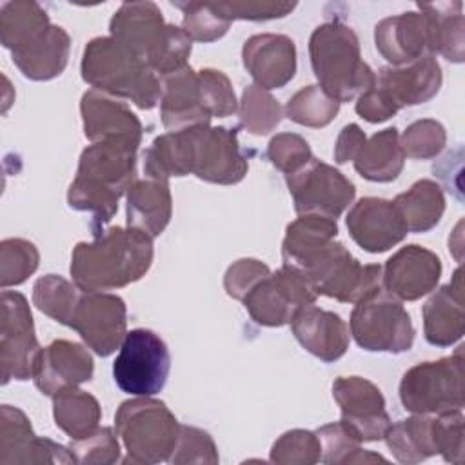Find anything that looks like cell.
Here are the masks:
<instances>
[{
	"label": "cell",
	"instance_id": "40",
	"mask_svg": "<svg viewBox=\"0 0 465 465\" xmlns=\"http://www.w3.org/2000/svg\"><path fill=\"white\" fill-rule=\"evenodd\" d=\"M340 111V104L332 100L320 85H305L296 91L285 104V116L303 127L320 129L329 125Z\"/></svg>",
	"mask_w": 465,
	"mask_h": 465
},
{
	"label": "cell",
	"instance_id": "18",
	"mask_svg": "<svg viewBox=\"0 0 465 465\" xmlns=\"http://www.w3.org/2000/svg\"><path fill=\"white\" fill-rule=\"evenodd\" d=\"M80 114L84 134L91 143L105 142L138 151L143 127L125 102L91 89L82 94Z\"/></svg>",
	"mask_w": 465,
	"mask_h": 465
},
{
	"label": "cell",
	"instance_id": "6",
	"mask_svg": "<svg viewBox=\"0 0 465 465\" xmlns=\"http://www.w3.org/2000/svg\"><path fill=\"white\" fill-rule=\"evenodd\" d=\"M180 425L169 407L160 400L136 396L122 401L114 414V429L127 450L124 461H169L178 441Z\"/></svg>",
	"mask_w": 465,
	"mask_h": 465
},
{
	"label": "cell",
	"instance_id": "29",
	"mask_svg": "<svg viewBox=\"0 0 465 465\" xmlns=\"http://www.w3.org/2000/svg\"><path fill=\"white\" fill-rule=\"evenodd\" d=\"M71 36L60 25H51L38 40L11 53L20 73L35 82H47L64 73L69 62Z\"/></svg>",
	"mask_w": 465,
	"mask_h": 465
},
{
	"label": "cell",
	"instance_id": "34",
	"mask_svg": "<svg viewBox=\"0 0 465 465\" xmlns=\"http://www.w3.org/2000/svg\"><path fill=\"white\" fill-rule=\"evenodd\" d=\"M392 203L400 211L409 232L434 229L445 213V193L434 180H418L409 191L398 194Z\"/></svg>",
	"mask_w": 465,
	"mask_h": 465
},
{
	"label": "cell",
	"instance_id": "50",
	"mask_svg": "<svg viewBox=\"0 0 465 465\" xmlns=\"http://www.w3.org/2000/svg\"><path fill=\"white\" fill-rule=\"evenodd\" d=\"M463 414L461 411H450L443 414H434V436L438 454L445 461L461 465L465 456V432H463Z\"/></svg>",
	"mask_w": 465,
	"mask_h": 465
},
{
	"label": "cell",
	"instance_id": "32",
	"mask_svg": "<svg viewBox=\"0 0 465 465\" xmlns=\"http://www.w3.org/2000/svg\"><path fill=\"white\" fill-rule=\"evenodd\" d=\"M394 460L405 465L420 463L438 454L434 436V414H414L400 420L383 436Z\"/></svg>",
	"mask_w": 465,
	"mask_h": 465
},
{
	"label": "cell",
	"instance_id": "24",
	"mask_svg": "<svg viewBox=\"0 0 465 465\" xmlns=\"http://www.w3.org/2000/svg\"><path fill=\"white\" fill-rule=\"evenodd\" d=\"M443 84V74L434 54H425L407 65H387L376 74L378 85L398 107L420 105L432 100Z\"/></svg>",
	"mask_w": 465,
	"mask_h": 465
},
{
	"label": "cell",
	"instance_id": "41",
	"mask_svg": "<svg viewBox=\"0 0 465 465\" xmlns=\"http://www.w3.org/2000/svg\"><path fill=\"white\" fill-rule=\"evenodd\" d=\"M240 124L251 134L263 136L278 127L283 111L278 100L258 85H247L240 100Z\"/></svg>",
	"mask_w": 465,
	"mask_h": 465
},
{
	"label": "cell",
	"instance_id": "15",
	"mask_svg": "<svg viewBox=\"0 0 465 465\" xmlns=\"http://www.w3.org/2000/svg\"><path fill=\"white\" fill-rule=\"evenodd\" d=\"M102 358L111 356L127 334L125 302L102 291H80L69 325Z\"/></svg>",
	"mask_w": 465,
	"mask_h": 465
},
{
	"label": "cell",
	"instance_id": "35",
	"mask_svg": "<svg viewBox=\"0 0 465 465\" xmlns=\"http://www.w3.org/2000/svg\"><path fill=\"white\" fill-rule=\"evenodd\" d=\"M53 418L71 440H84L100 427L102 409L93 394L67 387L53 396Z\"/></svg>",
	"mask_w": 465,
	"mask_h": 465
},
{
	"label": "cell",
	"instance_id": "53",
	"mask_svg": "<svg viewBox=\"0 0 465 465\" xmlns=\"http://www.w3.org/2000/svg\"><path fill=\"white\" fill-rule=\"evenodd\" d=\"M354 109L363 120L371 124L385 122L398 113V107L392 104V100L374 84L356 98Z\"/></svg>",
	"mask_w": 465,
	"mask_h": 465
},
{
	"label": "cell",
	"instance_id": "4",
	"mask_svg": "<svg viewBox=\"0 0 465 465\" xmlns=\"http://www.w3.org/2000/svg\"><path fill=\"white\" fill-rule=\"evenodd\" d=\"M80 73L94 91L153 109L162 96L160 76L113 36H96L84 47Z\"/></svg>",
	"mask_w": 465,
	"mask_h": 465
},
{
	"label": "cell",
	"instance_id": "10",
	"mask_svg": "<svg viewBox=\"0 0 465 465\" xmlns=\"http://www.w3.org/2000/svg\"><path fill=\"white\" fill-rule=\"evenodd\" d=\"M171 371L167 343L151 329H133L125 334L113 363V378L122 392L154 396L162 392Z\"/></svg>",
	"mask_w": 465,
	"mask_h": 465
},
{
	"label": "cell",
	"instance_id": "22",
	"mask_svg": "<svg viewBox=\"0 0 465 465\" xmlns=\"http://www.w3.org/2000/svg\"><path fill=\"white\" fill-rule=\"evenodd\" d=\"M94 361L91 352L76 341L54 340L42 349L33 381L45 396H54L67 387H78L93 378Z\"/></svg>",
	"mask_w": 465,
	"mask_h": 465
},
{
	"label": "cell",
	"instance_id": "3",
	"mask_svg": "<svg viewBox=\"0 0 465 465\" xmlns=\"http://www.w3.org/2000/svg\"><path fill=\"white\" fill-rule=\"evenodd\" d=\"M111 36L142 58L160 78L187 65L193 40L173 24H165L154 2H124L109 22Z\"/></svg>",
	"mask_w": 465,
	"mask_h": 465
},
{
	"label": "cell",
	"instance_id": "42",
	"mask_svg": "<svg viewBox=\"0 0 465 465\" xmlns=\"http://www.w3.org/2000/svg\"><path fill=\"white\" fill-rule=\"evenodd\" d=\"M182 11V29L191 40L214 42L220 40L231 27V20L220 13L216 2H174Z\"/></svg>",
	"mask_w": 465,
	"mask_h": 465
},
{
	"label": "cell",
	"instance_id": "28",
	"mask_svg": "<svg viewBox=\"0 0 465 465\" xmlns=\"http://www.w3.org/2000/svg\"><path fill=\"white\" fill-rule=\"evenodd\" d=\"M127 227L138 229L151 238L160 236L173 216V196L167 180L136 178L127 193Z\"/></svg>",
	"mask_w": 465,
	"mask_h": 465
},
{
	"label": "cell",
	"instance_id": "19",
	"mask_svg": "<svg viewBox=\"0 0 465 465\" xmlns=\"http://www.w3.org/2000/svg\"><path fill=\"white\" fill-rule=\"evenodd\" d=\"M440 276V256L418 243H409L381 267V287L400 302H414L432 292Z\"/></svg>",
	"mask_w": 465,
	"mask_h": 465
},
{
	"label": "cell",
	"instance_id": "46",
	"mask_svg": "<svg viewBox=\"0 0 465 465\" xmlns=\"http://www.w3.org/2000/svg\"><path fill=\"white\" fill-rule=\"evenodd\" d=\"M200 100L211 118H225L238 111V100L229 76L223 71L205 67L198 71Z\"/></svg>",
	"mask_w": 465,
	"mask_h": 465
},
{
	"label": "cell",
	"instance_id": "8",
	"mask_svg": "<svg viewBox=\"0 0 465 465\" xmlns=\"http://www.w3.org/2000/svg\"><path fill=\"white\" fill-rule=\"evenodd\" d=\"M400 401L412 414H443L465 405L463 347L450 356L411 367L400 381Z\"/></svg>",
	"mask_w": 465,
	"mask_h": 465
},
{
	"label": "cell",
	"instance_id": "9",
	"mask_svg": "<svg viewBox=\"0 0 465 465\" xmlns=\"http://www.w3.org/2000/svg\"><path fill=\"white\" fill-rule=\"evenodd\" d=\"M349 327L354 341L369 352L400 354L414 343L411 314L383 287L354 303Z\"/></svg>",
	"mask_w": 465,
	"mask_h": 465
},
{
	"label": "cell",
	"instance_id": "17",
	"mask_svg": "<svg viewBox=\"0 0 465 465\" xmlns=\"http://www.w3.org/2000/svg\"><path fill=\"white\" fill-rule=\"evenodd\" d=\"M0 463H76L69 447L38 438L24 411L13 405L0 409Z\"/></svg>",
	"mask_w": 465,
	"mask_h": 465
},
{
	"label": "cell",
	"instance_id": "37",
	"mask_svg": "<svg viewBox=\"0 0 465 465\" xmlns=\"http://www.w3.org/2000/svg\"><path fill=\"white\" fill-rule=\"evenodd\" d=\"M143 174L167 180L191 174L189 138L185 131L160 134L143 153Z\"/></svg>",
	"mask_w": 465,
	"mask_h": 465
},
{
	"label": "cell",
	"instance_id": "45",
	"mask_svg": "<svg viewBox=\"0 0 465 465\" xmlns=\"http://www.w3.org/2000/svg\"><path fill=\"white\" fill-rule=\"evenodd\" d=\"M445 127L432 118L412 122L400 136L403 154L412 160H432L445 149Z\"/></svg>",
	"mask_w": 465,
	"mask_h": 465
},
{
	"label": "cell",
	"instance_id": "54",
	"mask_svg": "<svg viewBox=\"0 0 465 465\" xmlns=\"http://www.w3.org/2000/svg\"><path fill=\"white\" fill-rule=\"evenodd\" d=\"M367 136L361 131V127L358 124H349L345 125L334 143V160L336 163H347L352 162L354 156L358 154V151L361 149V145L365 143Z\"/></svg>",
	"mask_w": 465,
	"mask_h": 465
},
{
	"label": "cell",
	"instance_id": "36",
	"mask_svg": "<svg viewBox=\"0 0 465 465\" xmlns=\"http://www.w3.org/2000/svg\"><path fill=\"white\" fill-rule=\"evenodd\" d=\"M338 234V223L332 218L320 214H300L285 229L282 242L283 265L298 267V263L320 245L334 240Z\"/></svg>",
	"mask_w": 465,
	"mask_h": 465
},
{
	"label": "cell",
	"instance_id": "7",
	"mask_svg": "<svg viewBox=\"0 0 465 465\" xmlns=\"http://www.w3.org/2000/svg\"><path fill=\"white\" fill-rule=\"evenodd\" d=\"M296 269L305 272L318 296L341 303H356L381 287V265L360 263L336 238L307 254Z\"/></svg>",
	"mask_w": 465,
	"mask_h": 465
},
{
	"label": "cell",
	"instance_id": "13",
	"mask_svg": "<svg viewBox=\"0 0 465 465\" xmlns=\"http://www.w3.org/2000/svg\"><path fill=\"white\" fill-rule=\"evenodd\" d=\"M42 347L35 334L27 298L16 291H2L0 320V367L2 383L33 378Z\"/></svg>",
	"mask_w": 465,
	"mask_h": 465
},
{
	"label": "cell",
	"instance_id": "1",
	"mask_svg": "<svg viewBox=\"0 0 465 465\" xmlns=\"http://www.w3.org/2000/svg\"><path fill=\"white\" fill-rule=\"evenodd\" d=\"M154 258L153 238L133 227H111L78 242L69 272L80 291H113L142 280Z\"/></svg>",
	"mask_w": 465,
	"mask_h": 465
},
{
	"label": "cell",
	"instance_id": "27",
	"mask_svg": "<svg viewBox=\"0 0 465 465\" xmlns=\"http://www.w3.org/2000/svg\"><path fill=\"white\" fill-rule=\"evenodd\" d=\"M463 271L458 267L450 283L440 287L421 309L425 340L434 347H450L463 338Z\"/></svg>",
	"mask_w": 465,
	"mask_h": 465
},
{
	"label": "cell",
	"instance_id": "51",
	"mask_svg": "<svg viewBox=\"0 0 465 465\" xmlns=\"http://www.w3.org/2000/svg\"><path fill=\"white\" fill-rule=\"evenodd\" d=\"M296 2H274V0H232L216 2V7L223 16L232 20L265 22L274 18H283L294 11Z\"/></svg>",
	"mask_w": 465,
	"mask_h": 465
},
{
	"label": "cell",
	"instance_id": "5",
	"mask_svg": "<svg viewBox=\"0 0 465 465\" xmlns=\"http://www.w3.org/2000/svg\"><path fill=\"white\" fill-rule=\"evenodd\" d=\"M309 58L320 89L338 104L358 98L376 80V73L361 60L354 29L340 20L325 22L312 31Z\"/></svg>",
	"mask_w": 465,
	"mask_h": 465
},
{
	"label": "cell",
	"instance_id": "33",
	"mask_svg": "<svg viewBox=\"0 0 465 465\" xmlns=\"http://www.w3.org/2000/svg\"><path fill=\"white\" fill-rule=\"evenodd\" d=\"M53 24L38 2L15 0L0 7V42L11 53L38 40Z\"/></svg>",
	"mask_w": 465,
	"mask_h": 465
},
{
	"label": "cell",
	"instance_id": "49",
	"mask_svg": "<svg viewBox=\"0 0 465 465\" xmlns=\"http://www.w3.org/2000/svg\"><path fill=\"white\" fill-rule=\"evenodd\" d=\"M267 160L283 174L296 173L314 156L307 140L296 133H280L267 145Z\"/></svg>",
	"mask_w": 465,
	"mask_h": 465
},
{
	"label": "cell",
	"instance_id": "30",
	"mask_svg": "<svg viewBox=\"0 0 465 465\" xmlns=\"http://www.w3.org/2000/svg\"><path fill=\"white\" fill-rule=\"evenodd\" d=\"M352 163L356 173L369 182L387 183L396 180L405 163L398 129L387 127L367 138Z\"/></svg>",
	"mask_w": 465,
	"mask_h": 465
},
{
	"label": "cell",
	"instance_id": "43",
	"mask_svg": "<svg viewBox=\"0 0 465 465\" xmlns=\"http://www.w3.org/2000/svg\"><path fill=\"white\" fill-rule=\"evenodd\" d=\"M40 263L36 245L24 238H5L0 243V287L24 283Z\"/></svg>",
	"mask_w": 465,
	"mask_h": 465
},
{
	"label": "cell",
	"instance_id": "48",
	"mask_svg": "<svg viewBox=\"0 0 465 465\" xmlns=\"http://www.w3.org/2000/svg\"><path fill=\"white\" fill-rule=\"evenodd\" d=\"M69 449L76 463L109 465L120 460V443L111 427H98L84 440H71Z\"/></svg>",
	"mask_w": 465,
	"mask_h": 465
},
{
	"label": "cell",
	"instance_id": "52",
	"mask_svg": "<svg viewBox=\"0 0 465 465\" xmlns=\"http://www.w3.org/2000/svg\"><path fill=\"white\" fill-rule=\"evenodd\" d=\"M267 274H271V269L263 262L256 258H240L225 271L223 289L231 298L242 302L243 296Z\"/></svg>",
	"mask_w": 465,
	"mask_h": 465
},
{
	"label": "cell",
	"instance_id": "11",
	"mask_svg": "<svg viewBox=\"0 0 465 465\" xmlns=\"http://www.w3.org/2000/svg\"><path fill=\"white\" fill-rule=\"evenodd\" d=\"M318 298L305 272L283 265L262 278L242 300L251 320L263 327H282L291 323L292 314L314 303Z\"/></svg>",
	"mask_w": 465,
	"mask_h": 465
},
{
	"label": "cell",
	"instance_id": "21",
	"mask_svg": "<svg viewBox=\"0 0 465 465\" xmlns=\"http://www.w3.org/2000/svg\"><path fill=\"white\" fill-rule=\"evenodd\" d=\"M242 62L254 85L265 91L280 89L296 74V45L287 35H252L242 47Z\"/></svg>",
	"mask_w": 465,
	"mask_h": 465
},
{
	"label": "cell",
	"instance_id": "23",
	"mask_svg": "<svg viewBox=\"0 0 465 465\" xmlns=\"http://www.w3.org/2000/svg\"><path fill=\"white\" fill-rule=\"evenodd\" d=\"M374 44L378 53L394 67L430 54L429 16L418 9L383 18L374 27Z\"/></svg>",
	"mask_w": 465,
	"mask_h": 465
},
{
	"label": "cell",
	"instance_id": "20",
	"mask_svg": "<svg viewBox=\"0 0 465 465\" xmlns=\"http://www.w3.org/2000/svg\"><path fill=\"white\" fill-rule=\"evenodd\" d=\"M345 225L354 243L372 254L392 249L409 234L396 205L376 196L360 198L351 207Z\"/></svg>",
	"mask_w": 465,
	"mask_h": 465
},
{
	"label": "cell",
	"instance_id": "25",
	"mask_svg": "<svg viewBox=\"0 0 465 465\" xmlns=\"http://www.w3.org/2000/svg\"><path fill=\"white\" fill-rule=\"evenodd\" d=\"M291 331L298 343L325 363L340 360L349 349V325L340 314L316 307H300L291 318Z\"/></svg>",
	"mask_w": 465,
	"mask_h": 465
},
{
	"label": "cell",
	"instance_id": "38",
	"mask_svg": "<svg viewBox=\"0 0 465 465\" xmlns=\"http://www.w3.org/2000/svg\"><path fill=\"white\" fill-rule=\"evenodd\" d=\"M322 445L320 461L327 465H352V463H372L387 461L381 454L361 449L358 436L341 421L322 425L316 430Z\"/></svg>",
	"mask_w": 465,
	"mask_h": 465
},
{
	"label": "cell",
	"instance_id": "39",
	"mask_svg": "<svg viewBox=\"0 0 465 465\" xmlns=\"http://www.w3.org/2000/svg\"><path fill=\"white\" fill-rule=\"evenodd\" d=\"M80 289L60 274H45L33 285L35 307L51 320L69 325Z\"/></svg>",
	"mask_w": 465,
	"mask_h": 465
},
{
	"label": "cell",
	"instance_id": "2",
	"mask_svg": "<svg viewBox=\"0 0 465 465\" xmlns=\"http://www.w3.org/2000/svg\"><path fill=\"white\" fill-rule=\"evenodd\" d=\"M136 180V149L96 142L87 145L78 160L74 180L67 191V203L74 211L93 216L98 227L113 220L118 200Z\"/></svg>",
	"mask_w": 465,
	"mask_h": 465
},
{
	"label": "cell",
	"instance_id": "44",
	"mask_svg": "<svg viewBox=\"0 0 465 465\" xmlns=\"http://www.w3.org/2000/svg\"><path fill=\"white\" fill-rule=\"evenodd\" d=\"M322 458V445L312 430L292 429L283 432L271 447L269 460L276 465H312Z\"/></svg>",
	"mask_w": 465,
	"mask_h": 465
},
{
	"label": "cell",
	"instance_id": "31",
	"mask_svg": "<svg viewBox=\"0 0 465 465\" xmlns=\"http://www.w3.org/2000/svg\"><path fill=\"white\" fill-rule=\"evenodd\" d=\"M429 16L430 54H441L449 62L461 64L465 58V18L461 2L418 4Z\"/></svg>",
	"mask_w": 465,
	"mask_h": 465
},
{
	"label": "cell",
	"instance_id": "26",
	"mask_svg": "<svg viewBox=\"0 0 465 465\" xmlns=\"http://www.w3.org/2000/svg\"><path fill=\"white\" fill-rule=\"evenodd\" d=\"M160 82V116L163 127L169 133L209 125L211 116L200 100L198 71H194L191 65H185L171 74L162 76Z\"/></svg>",
	"mask_w": 465,
	"mask_h": 465
},
{
	"label": "cell",
	"instance_id": "47",
	"mask_svg": "<svg viewBox=\"0 0 465 465\" xmlns=\"http://www.w3.org/2000/svg\"><path fill=\"white\" fill-rule=\"evenodd\" d=\"M169 461L176 465H182V463L214 465L220 461V456H218L216 443L209 432L193 425H180L178 441Z\"/></svg>",
	"mask_w": 465,
	"mask_h": 465
},
{
	"label": "cell",
	"instance_id": "16",
	"mask_svg": "<svg viewBox=\"0 0 465 465\" xmlns=\"http://www.w3.org/2000/svg\"><path fill=\"white\" fill-rule=\"evenodd\" d=\"M332 398L340 407L341 423L347 425L358 440H383L391 427V416L385 411L381 391L361 376H338L332 381Z\"/></svg>",
	"mask_w": 465,
	"mask_h": 465
},
{
	"label": "cell",
	"instance_id": "14",
	"mask_svg": "<svg viewBox=\"0 0 465 465\" xmlns=\"http://www.w3.org/2000/svg\"><path fill=\"white\" fill-rule=\"evenodd\" d=\"M285 183L298 214H320L336 220L354 200V183L336 167L312 158L296 173L285 174Z\"/></svg>",
	"mask_w": 465,
	"mask_h": 465
},
{
	"label": "cell",
	"instance_id": "12",
	"mask_svg": "<svg viewBox=\"0 0 465 465\" xmlns=\"http://www.w3.org/2000/svg\"><path fill=\"white\" fill-rule=\"evenodd\" d=\"M183 131L189 138L191 174L218 185H234L245 178L249 154L242 149L236 129L198 125Z\"/></svg>",
	"mask_w": 465,
	"mask_h": 465
}]
</instances>
